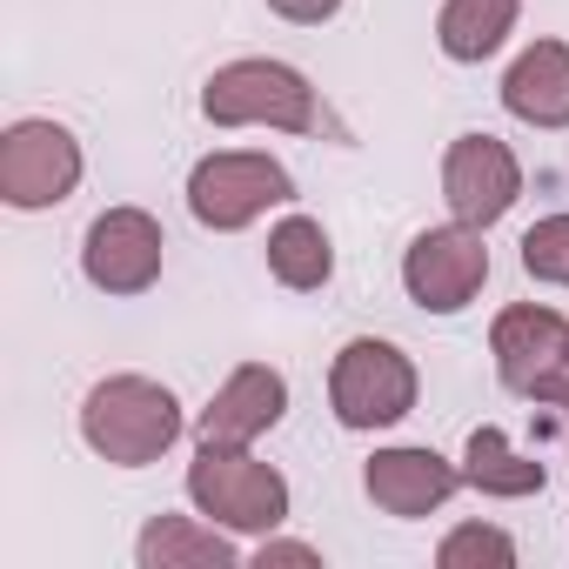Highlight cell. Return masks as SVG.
I'll return each mask as SVG.
<instances>
[{
    "label": "cell",
    "instance_id": "5",
    "mask_svg": "<svg viewBox=\"0 0 569 569\" xmlns=\"http://www.w3.org/2000/svg\"><path fill=\"white\" fill-rule=\"evenodd\" d=\"M281 201H296V181H289V168H281L274 154L221 148V154L194 161V174H188V208L214 234H241Z\"/></svg>",
    "mask_w": 569,
    "mask_h": 569
},
{
    "label": "cell",
    "instance_id": "16",
    "mask_svg": "<svg viewBox=\"0 0 569 569\" xmlns=\"http://www.w3.org/2000/svg\"><path fill=\"white\" fill-rule=\"evenodd\" d=\"M516 14H522V0H442L436 41L449 61H489L516 34Z\"/></svg>",
    "mask_w": 569,
    "mask_h": 569
},
{
    "label": "cell",
    "instance_id": "20",
    "mask_svg": "<svg viewBox=\"0 0 569 569\" xmlns=\"http://www.w3.org/2000/svg\"><path fill=\"white\" fill-rule=\"evenodd\" d=\"M268 8H274L281 21H296V28H322V21L342 14V0H268Z\"/></svg>",
    "mask_w": 569,
    "mask_h": 569
},
{
    "label": "cell",
    "instance_id": "8",
    "mask_svg": "<svg viewBox=\"0 0 569 569\" xmlns=\"http://www.w3.org/2000/svg\"><path fill=\"white\" fill-rule=\"evenodd\" d=\"M161 254H168V234L148 208H101L81 241V268L101 296H148L161 281Z\"/></svg>",
    "mask_w": 569,
    "mask_h": 569
},
{
    "label": "cell",
    "instance_id": "7",
    "mask_svg": "<svg viewBox=\"0 0 569 569\" xmlns=\"http://www.w3.org/2000/svg\"><path fill=\"white\" fill-rule=\"evenodd\" d=\"M81 141L61 121H14L0 134V201L34 214V208H61L81 188Z\"/></svg>",
    "mask_w": 569,
    "mask_h": 569
},
{
    "label": "cell",
    "instance_id": "3",
    "mask_svg": "<svg viewBox=\"0 0 569 569\" xmlns=\"http://www.w3.org/2000/svg\"><path fill=\"white\" fill-rule=\"evenodd\" d=\"M188 502L221 522V529H241V536H274L289 522V476L254 462L248 449H221V442H201L194 462H188Z\"/></svg>",
    "mask_w": 569,
    "mask_h": 569
},
{
    "label": "cell",
    "instance_id": "4",
    "mask_svg": "<svg viewBox=\"0 0 569 569\" xmlns=\"http://www.w3.org/2000/svg\"><path fill=\"white\" fill-rule=\"evenodd\" d=\"M416 362L396 349V342H382V336H356V342H342V356H336V369H329V409H336V422L342 429H396L409 409H416Z\"/></svg>",
    "mask_w": 569,
    "mask_h": 569
},
{
    "label": "cell",
    "instance_id": "11",
    "mask_svg": "<svg viewBox=\"0 0 569 569\" xmlns=\"http://www.w3.org/2000/svg\"><path fill=\"white\" fill-rule=\"evenodd\" d=\"M281 416H289V376L268 369V362H241L201 409L194 436L201 442H221V449H248L254 436H268Z\"/></svg>",
    "mask_w": 569,
    "mask_h": 569
},
{
    "label": "cell",
    "instance_id": "17",
    "mask_svg": "<svg viewBox=\"0 0 569 569\" xmlns=\"http://www.w3.org/2000/svg\"><path fill=\"white\" fill-rule=\"evenodd\" d=\"M462 482L469 489H482V496H542V462L536 456H522V449H509V436L502 429H476L469 436V449H462Z\"/></svg>",
    "mask_w": 569,
    "mask_h": 569
},
{
    "label": "cell",
    "instance_id": "2",
    "mask_svg": "<svg viewBox=\"0 0 569 569\" xmlns=\"http://www.w3.org/2000/svg\"><path fill=\"white\" fill-rule=\"evenodd\" d=\"M201 114L214 128H274V134H316V88L289 61H228L201 88Z\"/></svg>",
    "mask_w": 569,
    "mask_h": 569
},
{
    "label": "cell",
    "instance_id": "6",
    "mask_svg": "<svg viewBox=\"0 0 569 569\" xmlns=\"http://www.w3.org/2000/svg\"><path fill=\"white\" fill-rule=\"evenodd\" d=\"M482 281H489V248H482V228L469 221L422 228L402 254V289L429 316H462L482 296Z\"/></svg>",
    "mask_w": 569,
    "mask_h": 569
},
{
    "label": "cell",
    "instance_id": "21",
    "mask_svg": "<svg viewBox=\"0 0 569 569\" xmlns=\"http://www.w3.org/2000/svg\"><path fill=\"white\" fill-rule=\"evenodd\" d=\"M254 562L268 569V562H322L309 542H274V536H261V549H254Z\"/></svg>",
    "mask_w": 569,
    "mask_h": 569
},
{
    "label": "cell",
    "instance_id": "9",
    "mask_svg": "<svg viewBox=\"0 0 569 569\" xmlns=\"http://www.w3.org/2000/svg\"><path fill=\"white\" fill-rule=\"evenodd\" d=\"M522 194V161L509 154V141L496 134H456L449 154H442V201L456 221L469 228H489L516 208Z\"/></svg>",
    "mask_w": 569,
    "mask_h": 569
},
{
    "label": "cell",
    "instance_id": "18",
    "mask_svg": "<svg viewBox=\"0 0 569 569\" xmlns=\"http://www.w3.org/2000/svg\"><path fill=\"white\" fill-rule=\"evenodd\" d=\"M436 562L442 569H509L516 562V542L496 522H462V529H449L436 542Z\"/></svg>",
    "mask_w": 569,
    "mask_h": 569
},
{
    "label": "cell",
    "instance_id": "15",
    "mask_svg": "<svg viewBox=\"0 0 569 569\" xmlns=\"http://www.w3.org/2000/svg\"><path fill=\"white\" fill-rule=\"evenodd\" d=\"M268 274L281 281V289H329V274H336V248H329V228L316 214H281L268 228Z\"/></svg>",
    "mask_w": 569,
    "mask_h": 569
},
{
    "label": "cell",
    "instance_id": "13",
    "mask_svg": "<svg viewBox=\"0 0 569 569\" xmlns=\"http://www.w3.org/2000/svg\"><path fill=\"white\" fill-rule=\"evenodd\" d=\"M502 108L529 128H569V41H529L502 74Z\"/></svg>",
    "mask_w": 569,
    "mask_h": 569
},
{
    "label": "cell",
    "instance_id": "10",
    "mask_svg": "<svg viewBox=\"0 0 569 569\" xmlns=\"http://www.w3.org/2000/svg\"><path fill=\"white\" fill-rule=\"evenodd\" d=\"M362 489L382 516H402V522H422L436 516L456 489H462V462L422 449V442H402V449H376L369 469H362Z\"/></svg>",
    "mask_w": 569,
    "mask_h": 569
},
{
    "label": "cell",
    "instance_id": "14",
    "mask_svg": "<svg viewBox=\"0 0 569 569\" xmlns=\"http://www.w3.org/2000/svg\"><path fill=\"white\" fill-rule=\"evenodd\" d=\"M141 569H228L234 542L221 536V522H194V516H154L134 542Z\"/></svg>",
    "mask_w": 569,
    "mask_h": 569
},
{
    "label": "cell",
    "instance_id": "22",
    "mask_svg": "<svg viewBox=\"0 0 569 569\" xmlns=\"http://www.w3.org/2000/svg\"><path fill=\"white\" fill-rule=\"evenodd\" d=\"M536 402H542V409H556V416L569 422V362H562L556 376H542V382H536Z\"/></svg>",
    "mask_w": 569,
    "mask_h": 569
},
{
    "label": "cell",
    "instance_id": "1",
    "mask_svg": "<svg viewBox=\"0 0 569 569\" xmlns=\"http://www.w3.org/2000/svg\"><path fill=\"white\" fill-rule=\"evenodd\" d=\"M81 442L114 469H148L181 442V402L154 376H101L81 402Z\"/></svg>",
    "mask_w": 569,
    "mask_h": 569
},
{
    "label": "cell",
    "instance_id": "12",
    "mask_svg": "<svg viewBox=\"0 0 569 569\" xmlns=\"http://www.w3.org/2000/svg\"><path fill=\"white\" fill-rule=\"evenodd\" d=\"M489 356H496V376H502L509 396H536V382L569 362V322L542 302H516V309L496 316Z\"/></svg>",
    "mask_w": 569,
    "mask_h": 569
},
{
    "label": "cell",
    "instance_id": "19",
    "mask_svg": "<svg viewBox=\"0 0 569 569\" xmlns=\"http://www.w3.org/2000/svg\"><path fill=\"white\" fill-rule=\"evenodd\" d=\"M522 268L549 289H569V214H542L522 234Z\"/></svg>",
    "mask_w": 569,
    "mask_h": 569
}]
</instances>
